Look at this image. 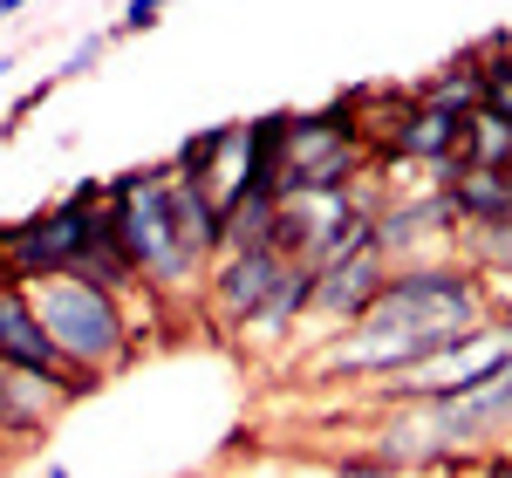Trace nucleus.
I'll list each match as a JSON object with an SVG mask.
<instances>
[{
  "instance_id": "8",
  "label": "nucleus",
  "mask_w": 512,
  "mask_h": 478,
  "mask_svg": "<svg viewBox=\"0 0 512 478\" xmlns=\"http://www.w3.org/2000/svg\"><path fill=\"white\" fill-rule=\"evenodd\" d=\"M458 212L444 199V185H424V192H383L376 205V239L396 267H417V260H437L458 246Z\"/></svg>"
},
{
  "instance_id": "2",
  "label": "nucleus",
  "mask_w": 512,
  "mask_h": 478,
  "mask_svg": "<svg viewBox=\"0 0 512 478\" xmlns=\"http://www.w3.org/2000/svg\"><path fill=\"white\" fill-rule=\"evenodd\" d=\"M103 233L130 260L137 287L164 301H198L226 246L219 205L205 192H185L171 164H130L117 178H103Z\"/></svg>"
},
{
  "instance_id": "4",
  "label": "nucleus",
  "mask_w": 512,
  "mask_h": 478,
  "mask_svg": "<svg viewBox=\"0 0 512 478\" xmlns=\"http://www.w3.org/2000/svg\"><path fill=\"white\" fill-rule=\"evenodd\" d=\"M96 239H103V178H82L69 185V199L35 205L0 226V280L35 287V280L76 274Z\"/></svg>"
},
{
  "instance_id": "13",
  "label": "nucleus",
  "mask_w": 512,
  "mask_h": 478,
  "mask_svg": "<svg viewBox=\"0 0 512 478\" xmlns=\"http://www.w3.org/2000/svg\"><path fill=\"white\" fill-rule=\"evenodd\" d=\"M110 41H123L117 28H96V35H82L76 48H69V55L55 62V82H76V76H89V69H96V62L110 55Z\"/></svg>"
},
{
  "instance_id": "6",
  "label": "nucleus",
  "mask_w": 512,
  "mask_h": 478,
  "mask_svg": "<svg viewBox=\"0 0 512 478\" xmlns=\"http://www.w3.org/2000/svg\"><path fill=\"white\" fill-rule=\"evenodd\" d=\"M390 274H396V260L383 253V239L369 226L335 267H321V274L308 280V328H301V335H321V342L349 335L355 321L376 308V294L390 287Z\"/></svg>"
},
{
  "instance_id": "11",
  "label": "nucleus",
  "mask_w": 512,
  "mask_h": 478,
  "mask_svg": "<svg viewBox=\"0 0 512 478\" xmlns=\"http://www.w3.org/2000/svg\"><path fill=\"white\" fill-rule=\"evenodd\" d=\"M308 267H287V280H280L274 294H267V308L239 328V349H280L287 335H301L308 328Z\"/></svg>"
},
{
  "instance_id": "9",
  "label": "nucleus",
  "mask_w": 512,
  "mask_h": 478,
  "mask_svg": "<svg viewBox=\"0 0 512 478\" xmlns=\"http://www.w3.org/2000/svg\"><path fill=\"white\" fill-rule=\"evenodd\" d=\"M89 390L76 383H55V376H21V369H0V451H21V444H41L48 424L82 403Z\"/></svg>"
},
{
  "instance_id": "12",
  "label": "nucleus",
  "mask_w": 512,
  "mask_h": 478,
  "mask_svg": "<svg viewBox=\"0 0 512 478\" xmlns=\"http://www.w3.org/2000/svg\"><path fill=\"white\" fill-rule=\"evenodd\" d=\"M260 478H403L376 458H349V465H267Z\"/></svg>"
},
{
  "instance_id": "17",
  "label": "nucleus",
  "mask_w": 512,
  "mask_h": 478,
  "mask_svg": "<svg viewBox=\"0 0 512 478\" xmlns=\"http://www.w3.org/2000/svg\"><path fill=\"white\" fill-rule=\"evenodd\" d=\"M7 69H14V55H0V76H7Z\"/></svg>"
},
{
  "instance_id": "16",
  "label": "nucleus",
  "mask_w": 512,
  "mask_h": 478,
  "mask_svg": "<svg viewBox=\"0 0 512 478\" xmlns=\"http://www.w3.org/2000/svg\"><path fill=\"white\" fill-rule=\"evenodd\" d=\"M41 478H69V465H41Z\"/></svg>"
},
{
  "instance_id": "7",
  "label": "nucleus",
  "mask_w": 512,
  "mask_h": 478,
  "mask_svg": "<svg viewBox=\"0 0 512 478\" xmlns=\"http://www.w3.org/2000/svg\"><path fill=\"white\" fill-rule=\"evenodd\" d=\"M287 253H280L274 239H260V246H239V253H219L212 260V274H205V294H198V308H205V321L219 328V335H233L267 308V294H274L280 280H287Z\"/></svg>"
},
{
  "instance_id": "3",
  "label": "nucleus",
  "mask_w": 512,
  "mask_h": 478,
  "mask_svg": "<svg viewBox=\"0 0 512 478\" xmlns=\"http://www.w3.org/2000/svg\"><path fill=\"white\" fill-rule=\"evenodd\" d=\"M28 301H35V315H41V328H48L62 369H69L76 383H89V390L137 356L130 301L110 294V287H96V280H82V274H55V280H35Z\"/></svg>"
},
{
  "instance_id": "18",
  "label": "nucleus",
  "mask_w": 512,
  "mask_h": 478,
  "mask_svg": "<svg viewBox=\"0 0 512 478\" xmlns=\"http://www.w3.org/2000/svg\"><path fill=\"white\" fill-rule=\"evenodd\" d=\"M492 478H512V472H506V465H492Z\"/></svg>"
},
{
  "instance_id": "10",
  "label": "nucleus",
  "mask_w": 512,
  "mask_h": 478,
  "mask_svg": "<svg viewBox=\"0 0 512 478\" xmlns=\"http://www.w3.org/2000/svg\"><path fill=\"white\" fill-rule=\"evenodd\" d=\"M0 369L76 383V376L62 369V356H55V342H48V328H41L35 301H28V287H14V280H0ZM76 390H89V383H76Z\"/></svg>"
},
{
  "instance_id": "5",
  "label": "nucleus",
  "mask_w": 512,
  "mask_h": 478,
  "mask_svg": "<svg viewBox=\"0 0 512 478\" xmlns=\"http://www.w3.org/2000/svg\"><path fill=\"white\" fill-rule=\"evenodd\" d=\"M369 96L342 89L321 110H294L287 130V164H280V199H308V192H355L369 171Z\"/></svg>"
},
{
  "instance_id": "14",
  "label": "nucleus",
  "mask_w": 512,
  "mask_h": 478,
  "mask_svg": "<svg viewBox=\"0 0 512 478\" xmlns=\"http://www.w3.org/2000/svg\"><path fill=\"white\" fill-rule=\"evenodd\" d=\"M48 96H55V76H41L35 89H21V96H14V110L0 117V137H14V130H21V123L35 117V110H48Z\"/></svg>"
},
{
  "instance_id": "15",
  "label": "nucleus",
  "mask_w": 512,
  "mask_h": 478,
  "mask_svg": "<svg viewBox=\"0 0 512 478\" xmlns=\"http://www.w3.org/2000/svg\"><path fill=\"white\" fill-rule=\"evenodd\" d=\"M158 21H164L158 0H130V7L117 14V35H144V28H158Z\"/></svg>"
},
{
  "instance_id": "1",
  "label": "nucleus",
  "mask_w": 512,
  "mask_h": 478,
  "mask_svg": "<svg viewBox=\"0 0 512 478\" xmlns=\"http://www.w3.org/2000/svg\"><path fill=\"white\" fill-rule=\"evenodd\" d=\"M499 342H512V315L492 308L472 260H417V267H396L376 308L349 335L321 342L315 383L390 390V383L437 376V362L499 349Z\"/></svg>"
}]
</instances>
